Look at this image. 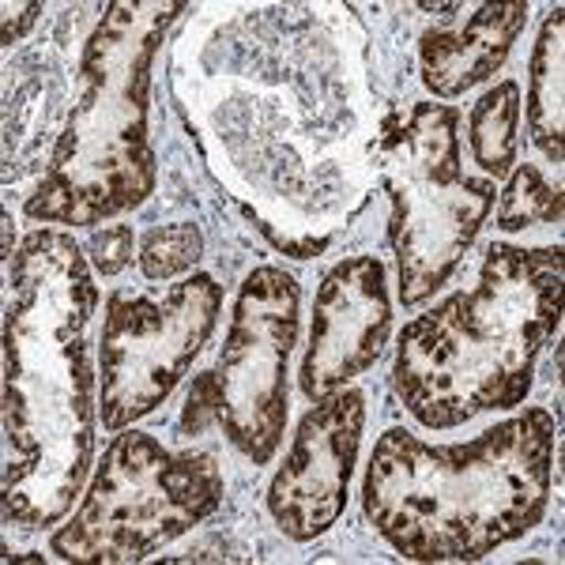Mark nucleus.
Segmentation results:
<instances>
[{"instance_id": "f257e3e1", "label": "nucleus", "mask_w": 565, "mask_h": 565, "mask_svg": "<svg viewBox=\"0 0 565 565\" xmlns=\"http://www.w3.org/2000/svg\"><path fill=\"white\" fill-rule=\"evenodd\" d=\"M98 287L79 245L34 231L12 257L4 313V521L50 527L84 490L95 452L87 324Z\"/></svg>"}, {"instance_id": "f03ea898", "label": "nucleus", "mask_w": 565, "mask_h": 565, "mask_svg": "<svg viewBox=\"0 0 565 565\" xmlns=\"http://www.w3.org/2000/svg\"><path fill=\"white\" fill-rule=\"evenodd\" d=\"M554 418L543 407L482 430L468 445L381 434L362 509L381 540L412 562H479L521 540L546 513Z\"/></svg>"}, {"instance_id": "7ed1b4c3", "label": "nucleus", "mask_w": 565, "mask_h": 565, "mask_svg": "<svg viewBox=\"0 0 565 565\" xmlns=\"http://www.w3.org/2000/svg\"><path fill=\"white\" fill-rule=\"evenodd\" d=\"M562 321V245L494 242L479 282L445 298L399 335L396 396L430 430L524 404L535 354Z\"/></svg>"}, {"instance_id": "20e7f679", "label": "nucleus", "mask_w": 565, "mask_h": 565, "mask_svg": "<svg viewBox=\"0 0 565 565\" xmlns=\"http://www.w3.org/2000/svg\"><path fill=\"white\" fill-rule=\"evenodd\" d=\"M181 0H114L103 8L79 65V95L31 196L39 223L98 226L143 204L154 189L148 143L151 61Z\"/></svg>"}, {"instance_id": "39448f33", "label": "nucleus", "mask_w": 565, "mask_h": 565, "mask_svg": "<svg viewBox=\"0 0 565 565\" xmlns=\"http://www.w3.org/2000/svg\"><path fill=\"white\" fill-rule=\"evenodd\" d=\"M460 114L418 103L385 136V189L392 196L388 238L399 260V302L418 306L457 271L494 207V178L460 162Z\"/></svg>"}, {"instance_id": "423d86ee", "label": "nucleus", "mask_w": 565, "mask_h": 565, "mask_svg": "<svg viewBox=\"0 0 565 565\" xmlns=\"http://www.w3.org/2000/svg\"><path fill=\"white\" fill-rule=\"evenodd\" d=\"M223 505V471L207 452H170L151 434H117L84 505L57 527L50 551L76 565L140 562Z\"/></svg>"}, {"instance_id": "0eeeda50", "label": "nucleus", "mask_w": 565, "mask_h": 565, "mask_svg": "<svg viewBox=\"0 0 565 565\" xmlns=\"http://www.w3.org/2000/svg\"><path fill=\"white\" fill-rule=\"evenodd\" d=\"M223 287L212 276H189L162 298L114 290L106 302L98 373H103V430L121 434L162 404L189 373L215 332Z\"/></svg>"}, {"instance_id": "6e6552de", "label": "nucleus", "mask_w": 565, "mask_h": 565, "mask_svg": "<svg viewBox=\"0 0 565 565\" xmlns=\"http://www.w3.org/2000/svg\"><path fill=\"white\" fill-rule=\"evenodd\" d=\"M298 340V282L282 268H253L242 282L218 366L215 423L253 463H268L287 423V359Z\"/></svg>"}, {"instance_id": "1a4fd4ad", "label": "nucleus", "mask_w": 565, "mask_h": 565, "mask_svg": "<svg viewBox=\"0 0 565 565\" xmlns=\"http://www.w3.org/2000/svg\"><path fill=\"white\" fill-rule=\"evenodd\" d=\"M362 426L366 396L359 388L332 392L306 412L268 487V513L282 535L317 540L343 516Z\"/></svg>"}, {"instance_id": "9d476101", "label": "nucleus", "mask_w": 565, "mask_h": 565, "mask_svg": "<svg viewBox=\"0 0 565 565\" xmlns=\"http://www.w3.org/2000/svg\"><path fill=\"white\" fill-rule=\"evenodd\" d=\"M392 328L385 264L377 257L340 260L324 276L313 302L309 351L302 359V392L324 399L377 362Z\"/></svg>"}, {"instance_id": "9b49d317", "label": "nucleus", "mask_w": 565, "mask_h": 565, "mask_svg": "<svg viewBox=\"0 0 565 565\" xmlns=\"http://www.w3.org/2000/svg\"><path fill=\"white\" fill-rule=\"evenodd\" d=\"M527 23L524 0L482 4L463 31L423 34V79L437 98H457L505 65Z\"/></svg>"}, {"instance_id": "f8f14e48", "label": "nucleus", "mask_w": 565, "mask_h": 565, "mask_svg": "<svg viewBox=\"0 0 565 565\" xmlns=\"http://www.w3.org/2000/svg\"><path fill=\"white\" fill-rule=\"evenodd\" d=\"M565 12L554 8L543 20L540 42L532 50L527 76V129L540 151L558 167L565 154Z\"/></svg>"}, {"instance_id": "ddd939ff", "label": "nucleus", "mask_w": 565, "mask_h": 565, "mask_svg": "<svg viewBox=\"0 0 565 565\" xmlns=\"http://www.w3.org/2000/svg\"><path fill=\"white\" fill-rule=\"evenodd\" d=\"M516 121H521V87L498 84L479 98L468 117L471 159L487 178H501L516 162Z\"/></svg>"}, {"instance_id": "4468645a", "label": "nucleus", "mask_w": 565, "mask_h": 565, "mask_svg": "<svg viewBox=\"0 0 565 565\" xmlns=\"http://www.w3.org/2000/svg\"><path fill=\"white\" fill-rule=\"evenodd\" d=\"M562 218V189L551 185L532 162L513 170L505 193L498 200V226L501 231H527L540 223Z\"/></svg>"}, {"instance_id": "2eb2a0df", "label": "nucleus", "mask_w": 565, "mask_h": 565, "mask_svg": "<svg viewBox=\"0 0 565 565\" xmlns=\"http://www.w3.org/2000/svg\"><path fill=\"white\" fill-rule=\"evenodd\" d=\"M204 238L196 223H167L143 234L140 242V271L148 279H174L200 260Z\"/></svg>"}, {"instance_id": "dca6fc26", "label": "nucleus", "mask_w": 565, "mask_h": 565, "mask_svg": "<svg viewBox=\"0 0 565 565\" xmlns=\"http://www.w3.org/2000/svg\"><path fill=\"white\" fill-rule=\"evenodd\" d=\"M90 253H95V268L103 276H117L125 264L132 260V226L129 223H109L95 234L90 242Z\"/></svg>"}, {"instance_id": "f3484780", "label": "nucleus", "mask_w": 565, "mask_h": 565, "mask_svg": "<svg viewBox=\"0 0 565 565\" xmlns=\"http://www.w3.org/2000/svg\"><path fill=\"white\" fill-rule=\"evenodd\" d=\"M39 12H42L39 0H31V4H20V8L4 4V45L20 42L23 34H26V26L39 20Z\"/></svg>"}, {"instance_id": "a211bd4d", "label": "nucleus", "mask_w": 565, "mask_h": 565, "mask_svg": "<svg viewBox=\"0 0 565 565\" xmlns=\"http://www.w3.org/2000/svg\"><path fill=\"white\" fill-rule=\"evenodd\" d=\"M418 12H460V4H418Z\"/></svg>"}]
</instances>
